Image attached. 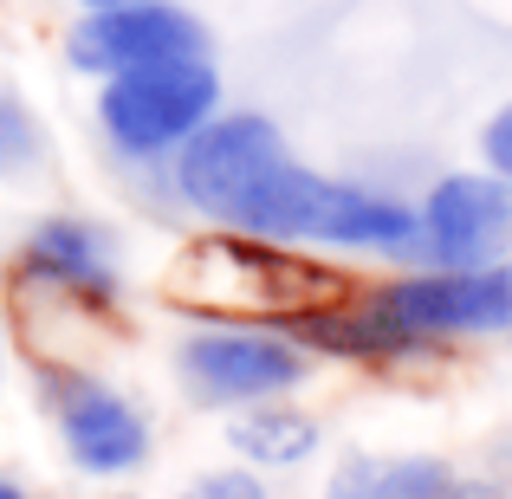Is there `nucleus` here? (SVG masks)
Masks as SVG:
<instances>
[{
    "mask_svg": "<svg viewBox=\"0 0 512 499\" xmlns=\"http://www.w3.org/2000/svg\"><path fill=\"white\" fill-rule=\"evenodd\" d=\"M227 234H253L273 247H338V253L415 260V201L344 182V175H318L286 156L253 182Z\"/></svg>",
    "mask_w": 512,
    "mask_h": 499,
    "instance_id": "obj_1",
    "label": "nucleus"
},
{
    "mask_svg": "<svg viewBox=\"0 0 512 499\" xmlns=\"http://www.w3.org/2000/svg\"><path fill=\"white\" fill-rule=\"evenodd\" d=\"M344 273L325 260H305L299 247H273L253 234H221L182 247L169 273V299L195 312L201 325H286L312 305L344 299Z\"/></svg>",
    "mask_w": 512,
    "mask_h": 499,
    "instance_id": "obj_2",
    "label": "nucleus"
},
{
    "mask_svg": "<svg viewBox=\"0 0 512 499\" xmlns=\"http://www.w3.org/2000/svg\"><path fill=\"white\" fill-rule=\"evenodd\" d=\"M214 117H221V72L208 52L98 85V130L124 163H175V150Z\"/></svg>",
    "mask_w": 512,
    "mask_h": 499,
    "instance_id": "obj_3",
    "label": "nucleus"
},
{
    "mask_svg": "<svg viewBox=\"0 0 512 499\" xmlns=\"http://www.w3.org/2000/svg\"><path fill=\"white\" fill-rule=\"evenodd\" d=\"M39 396H46V422L59 435L65 461L85 480H130L150 461L156 435L150 415L98 370H78V363H46L39 370Z\"/></svg>",
    "mask_w": 512,
    "mask_h": 499,
    "instance_id": "obj_4",
    "label": "nucleus"
},
{
    "mask_svg": "<svg viewBox=\"0 0 512 499\" xmlns=\"http://www.w3.org/2000/svg\"><path fill=\"white\" fill-rule=\"evenodd\" d=\"M175 376L201 409H253L312 383V357L273 325H195L175 344Z\"/></svg>",
    "mask_w": 512,
    "mask_h": 499,
    "instance_id": "obj_5",
    "label": "nucleus"
},
{
    "mask_svg": "<svg viewBox=\"0 0 512 499\" xmlns=\"http://www.w3.org/2000/svg\"><path fill=\"white\" fill-rule=\"evenodd\" d=\"M286 156L292 150H286V137H279V124L266 111H221L208 130H195V137L175 150L169 188L188 214H201L208 227L227 234L240 201L253 195V182L273 163H286Z\"/></svg>",
    "mask_w": 512,
    "mask_h": 499,
    "instance_id": "obj_6",
    "label": "nucleus"
},
{
    "mask_svg": "<svg viewBox=\"0 0 512 499\" xmlns=\"http://www.w3.org/2000/svg\"><path fill=\"white\" fill-rule=\"evenodd\" d=\"M370 299L409 337H422L435 350L454 344V337H506L512 331V260L467 266V273L415 266V273L370 286Z\"/></svg>",
    "mask_w": 512,
    "mask_h": 499,
    "instance_id": "obj_7",
    "label": "nucleus"
},
{
    "mask_svg": "<svg viewBox=\"0 0 512 499\" xmlns=\"http://www.w3.org/2000/svg\"><path fill=\"white\" fill-rule=\"evenodd\" d=\"M506 240H512V182L487 169H454L428 182V195L415 201V260L435 273L506 260Z\"/></svg>",
    "mask_w": 512,
    "mask_h": 499,
    "instance_id": "obj_8",
    "label": "nucleus"
},
{
    "mask_svg": "<svg viewBox=\"0 0 512 499\" xmlns=\"http://www.w3.org/2000/svg\"><path fill=\"white\" fill-rule=\"evenodd\" d=\"M208 52V26L175 0H130L111 13H78L65 26V65L85 78H124L143 65H169V59H201Z\"/></svg>",
    "mask_w": 512,
    "mask_h": 499,
    "instance_id": "obj_9",
    "label": "nucleus"
},
{
    "mask_svg": "<svg viewBox=\"0 0 512 499\" xmlns=\"http://www.w3.org/2000/svg\"><path fill=\"white\" fill-rule=\"evenodd\" d=\"M13 273H20V286L72 305V312H117V292H124L117 240H111V227L91 221V214H46V221L20 240Z\"/></svg>",
    "mask_w": 512,
    "mask_h": 499,
    "instance_id": "obj_10",
    "label": "nucleus"
},
{
    "mask_svg": "<svg viewBox=\"0 0 512 499\" xmlns=\"http://www.w3.org/2000/svg\"><path fill=\"white\" fill-rule=\"evenodd\" d=\"M292 344L305 350V357H331V363H363V370H396V363H422L435 357V344H422V337H409L396 325V318L383 312V305L370 299V292H344V299L331 305H312V312L286 318Z\"/></svg>",
    "mask_w": 512,
    "mask_h": 499,
    "instance_id": "obj_11",
    "label": "nucleus"
},
{
    "mask_svg": "<svg viewBox=\"0 0 512 499\" xmlns=\"http://www.w3.org/2000/svg\"><path fill=\"white\" fill-rule=\"evenodd\" d=\"M325 499H506L500 480H467L441 454H350Z\"/></svg>",
    "mask_w": 512,
    "mask_h": 499,
    "instance_id": "obj_12",
    "label": "nucleus"
},
{
    "mask_svg": "<svg viewBox=\"0 0 512 499\" xmlns=\"http://www.w3.org/2000/svg\"><path fill=\"white\" fill-rule=\"evenodd\" d=\"M325 441L318 415L292 409V402H253V409H234L227 422V448L260 474V467H305Z\"/></svg>",
    "mask_w": 512,
    "mask_h": 499,
    "instance_id": "obj_13",
    "label": "nucleus"
},
{
    "mask_svg": "<svg viewBox=\"0 0 512 499\" xmlns=\"http://www.w3.org/2000/svg\"><path fill=\"white\" fill-rule=\"evenodd\" d=\"M33 163H39V124H33V111H26L20 98L0 91V175H20Z\"/></svg>",
    "mask_w": 512,
    "mask_h": 499,
    "instance_id": "obj_14",
    "label": "nucleus"
},
{
    "mask_svg": "<svg viewBox=\"0 0 512 499\" xmlns=\"http://www.w3.org/2000/svg\"><path fill=\"white\" fill-rule=\"evenodd\" d=\"M175 499H273V493H266V480L253 467H208V474H195Z\"/></svg>",
    "mask_w": 512,
    "mask_h": 499,
    "instance_id": "obj_15",
    "label": "nucleus"
},
{
    "mask_svg": "<svg viewBox=\"0 0 512 499\" xmlns=\"http://www.w3.org/2000/svg\"><path fill=\"white\" fill-rule=\"evenodd\" d=\"M480 163H487V175L512 182V98L487 117V124H480Z\"/></svg>",
    "mask_w": 512,
    "mask_h": 499,
    "instance_id": "obj_16",
    "label": "nucleus"
},
{
    "mask_svg": "<svg viewBox=\"0 0 512 499\" xmlns=\"http://www.w3.org/2000/svg\"><path fill=\"white\" fill-rule=\"evenodd\" d=\"M7 344H13V318H7V305H0V389H7Z\"/></svg>",
    "mask_w": 512,
    "mask_h": 499,
    "instance_id": "obj_17",
    "label": "nucleus"
},
{
    "mask_svg": "<svg viewBox=\"0 0 512 499\" xmlns=\"http://www.w3.org/2000/svg\"><path fill=\"white\" fill-rule=\"evenodd\" d=\"M0 499H33V493H26V487H20L13 474H0Z\"/></svg>",
    "mask_w": 512,
    "mask_h": 499,
    "instance_id": "obj_18",
    "label": "nucleus"
},
{
    "mask_svg": "<svg viewBox=\"0 0 512 499\" xmlns=\"http://www.w3.org/2000/svg\"><path fill=\"white\" fill-rule=\"evenodd\" d=\"M85 13H111V7H130V0H78Z\"/></svg>",
    "mask_w": 512,
    "mask_h": 499,
    "instance_id": "obj_19",
    "label": "nucleus"
}]
</instances>
